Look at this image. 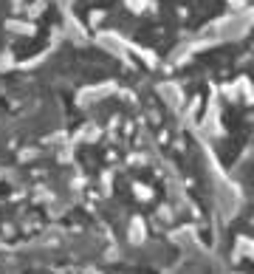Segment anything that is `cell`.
Listing matches in <instances>:
<instances>
[{"instance_id":"obj_1","label":"cell","mask_w":254,"mask_h":274,"mask_svg":"<svg viewBox=\"0 0 254 274\" xmlns=\"http://www.w3.org/2000/svg\"><path fill=\"white\" fill-rule=\"evenodd\" d=\"M144 237H147V223H144V218L136 215V218L130 220V229H127V240H130L133 246H138V243H144Z\"/></svg>"},{"instance_id":"obj_2","label":"cell","mask_w":254,"mask_h":274,"mask_svg":"<svg viewBox=\"0 0 254 274\" xmlns=\"http://www.w3.org/2000/svg\"><path fill=\"white\" fill-rule=\"evenodd\" d=\"M130 190H133V195L141 201V204H147V201H153V187H147V184H141V181H133L130 184Z\"/></svg>"},{"instance_id":"obj_4","label":"cell","mask_w":254,"mask_h":274,"mask_svg":"<svg viewBox=\"0 0 254 274\" xmlns=\"http://www.w3.org/2000/svg\"><path fill=\"white\" fill-rule=\"evenodd\" d=\"M105 161H107V164H116V150H107Z\"/></svg>"},{"instance_id":"obj_3","label":"cell","mask_w":254,"mask_h":274,"mask_svg":"<svg viewBox=\"0 0 254 274\" xmlns=\"http://www.w3.org/2000/svg\"><path fill=\"white\" fill-rule=\"evenodd\" d=\"M237 246H243L240 254H249V257H254V243L249 240V237H237Z\"/></svg>"}]
</instances>
